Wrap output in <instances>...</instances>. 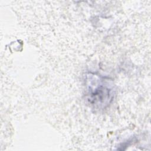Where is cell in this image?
<instances>
[{"instance_id":"6da1fadb","label":"cell","mask_w":151,"mask_h":151,"mask_svg":"<svg viewBox=\"0 0 151 151\" xmlns=\"http://www.w3.org/2000/svg\"><path fill=\"white\" fill-rule=\"evenodd\" d=\"M87 97L95 109H104L111 103L114 96L113 84L108 79L94 74L87 76Z\"/></svg>"}]
</instances>
